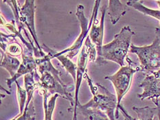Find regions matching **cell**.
<instances>
[{
    "label": "cell",
    "instance_id": "1",
    "mask_svg": "<svg viewBox=\"0 0 160 120\" xmlns=\"http://www.w3.org/2000/svg\"><path fill=\"white\" fill-rule=\"evenodd\" d=\"M135 35L129 26H124L120 32L116 34L113 40L102 47V58L104 60L113 61L120 65L125 66L124 59L131 46L132 36Z\"/></svg>",
    "mask_w": 160,
    "mask_h": 120
},
{
    "label": "cell",
    "instance_id": "2",
    "mask_svg": "<svg viewBox=\"0 0 160 120\" xmlns=\"http://www.w3.org/2000/svg\"><path fill=\"white\" fill-rule=\"evenodd\" d=\"M84 76L88 80L93 98L87 104H81L82 107L100 110L109 117L110 120H115V112L116 111L118 104L116 96L99 83H96L95 86H93L92 79L89 77L87 72H85Z\"/></svg>",
    "mask_w": 160,
    "mask_h": 120
},
{
    "label": "cell",
    "instance_id": "3",
    "mask_svg": "<svg viewBox=\"0 0 160 120\" xmlns=\"http://www.w3.org/2000/svg\"><path fill=\"white\" fill-rule=\"evenodd\" d=\"M129 52L135 54L140 62V70L146 74L160 70V38L156 36L150 46L138 47L131 44Z\"/></svg>",
    "mask_w": 160,
    "mask_h": 120
},
{
    "label": "cell",
    "instance_id": "4",
    "mask_svg": "<svg viewBox=\"0 0 160 120\" xmlns=\"http://www.w3.org/2000/svg\"><path fill=\"white\" fill-rule=\"evenodd\" d=\"M84 10V6L82 4H79L77 6L76 15L77 17L80 24H81V32L78 36L77 39L76 40L74 43L71 47L67 48L65 50L60 51V52H57V51H54V50L50 49L45 44H43L42 46L43 47V50L47 51L48 54H50L52 55H64L65 54L68 53L66 56L69 59H72L75 56H76L80 51V50H81L85 39L86 40L87 38L88 37V34L90 32V30H91V27L93 22V19H94V12H93L92 19L90 20V22H89L88 18L85 16Z\"/></svg>",
    "mask_w": 160,
    "mask_h": 120
},
{
    "label": "cell",
    "instance_id": "5",
    "mask_svg": "<svg viewBox=\"0 0 160 120\" xmlns=\"http://www.w3.org/2000/svg\"><path fill=\"white\" fill-rule=\"evenodd\" d=\"M139 70H140V68L136 67L134 69L131 65H128L127 66L121 67L120 70L113 75H107L105 78L106 80H109L112 82L116 92L118 104L115 113L116 119L119 118V108L121 106L122 99L129 90L134 74Z\"/></svg>",
    "mask_w": 160,
    "mask_h": 120
},
{
    "label": "cell",
    "instance_id": "6",
    "mask_svg": "<svg viewBox=\"0 0 160 120\" xmlns=\"http://www.w3.org/2000/svg\"><path fill=\"white\" fill-rule=\"evenodd\" d=\"M97 51L94 45L92 43L89 36L87 38L84 46H83L81 52L78 58L77 61V70H76V78L75 83V106L73 120H77V107L80 104L78 101V92L81 87V82L83 76L86 72V67L88 62H95L96 60Z\"/></svg>",
    "mask_w": 160,
    "mask_h": 120
},
{
    "label": "cell",
    "instance_id": "7",
    "mask_svg": "<svg viewBox=\"0 0 160 120\" xmlns=\"http://www.w3.org/2000/svg\"><path fill=\"white\" fill-rule=\"evenodd\" d=\"M101 1H96L95 6L93 8V12H94V19H93V22L92 26L90 30L89 36L91 39L92 43L94 45L97 51V55L98 58H96V63L99 65H104L107 63V61L104 60L102 58V41H103V36H104V26H105V15L107 12V5H104L102 7L101 10V20L100 23L98 26L97 23V15H98V10L99 8L100 3Z\"/></svg>",
    "mask_w": 160,
    "mask_h": 120
},
{
    "label": "cell",
    "instance_id": "8",
    "mask_svg": "<svg viewBox=\"0 0 160 120\" xmlns=\"http://www.w3.org/2000/svg\"><path fill=\"white\" fill-rule=\"evenodd\" d=\"M39 87L46 89L48 94L53 95L58 94L61 97L65 98L70 102L72 106H75V100L72 98L71 92L68 91L69 87L63 82H60L57 80L50 72L44 71L41 73Z\"/></svg>",
    "mask_w": 160,
    "mask_h": 120
},
{
    "label": "cell",
    "instance_id": "9",
    "mask_svg": "<svg viewBox=\"0 0 160 120\" xmlns=\"http://www.w3.org/2000/svg\"><path fill=\"white\" fill-rule=\"evenodd\" d=\"M139 87L143 89L141 94H138V98L141 100L144 99H151L155 104H159L160 98V70L152 71L148 74Z\"/></svg>",
    "mask_w": 160,
    "mask_h": 120
},
{
    "label": "cell",
    "instance_id": "10",
    "mask_svg": "<svg viewBox=\"0 0 160 120\" xmlns=\"http://www.w3.org/2000/svg\"><path fill=\"white\" fill-rule=\"evenodd\" d=\"M34 0H26L21 8H19V19L16 22H20L24 27L26 26L29 30L33 39L35 42L37 47L39 51H43L37 40V36L34 26V12H35V4Z\"/></svg>",
    "mask_w": 160,
    "mask_h": 120
},
{
    "label": "cell",
    "instance_id": "11",
    "mask_svg": "<svg viewBox=\"0 0 160 120\" xmlns=\"http://www.w3.org/2000/svg\"><path fill=\"white\" fill-rule=\"evenodd\" d=\"M22 63L21 64L18 71L12 78L6 79V83L8 87L10 88L13 82H15L17 79L22 76L23 75H26L28 74L32 73V72L37 70V63L36 58L33 57L32 55L26 54L24 52L22 54Z\"/></svg>",
    "mask_w": 160,
    "mask_h": 120
},
{
    "label": "cell",
    "instance_id": "12",
    "mask_svg": "<svg viewBox=\"0 0 160 120\" xmlns=\"http://www.w3.org/2000/svg\"><path fill=\"white\" fill-rule=\"evenodd\" d=\"M127 12V5L122 3L120 1H109L108 15L110 17L113 25H116L118 21Z\"/></svg>",
    "mask_w": 160,
    "mask_h": 120
},
{
    "label": "cell",
    "instance_id": "13",
    "mask_svg": "<svg viewBox=\"0 0 160 120\" xmlns=\"http://www.w3.org/2000/svg\"><path fill=\"white\" fill-rule=\"evenodd\" d=\"M2 54V61H1V67L4 68L8 71L10 75V78L15 76V75L18 71L21 65L20 61L15 56L6 54L3 53L2 50L1 51Z\"/></svg>",
    "mask_w": 160,
    "mask_h": 120
},
{
    "label": "cell",
    "instance_id": "14",
    "mask_svg": "<svg viewBox=\"0 0 160 120\" xmlns=\"http://www.w3.org/2000/svg\"><path fill=\"white\" fill-rule=\"evenodd\" d=\"M77 111L82 113L88 120H110L109 117L100 110L82 108L81 104L78 106Z\"/></svg>",
    "mask_w": 160,
    "mask_h": 120
},
{
    "label": "cell",
    "instance_id": "15",
    "mask_svg": "<svg viewBox=\"0 0 160 120\" xmlns=\"http://www.w3.org/2000/svg\"><path fill=\"white\" fill-rule=\"evenodd\" d=\"M41 92L43 93V96L44 99V120H52V114L56 105V101H57V98L60 95L58 94H55L52 96L49 102H48V97L49 95V94H48L46 89H41Z\"/></svg>",
    "mask_w": 160,
    "mask_h": 120
},
{
    "label": "cell",
    "instance_id": "16",
    "mask_svg": "<svg viewBox=\"0 0 160 120\" xmlns=\"http://www.w3.org/2000/svg\"><path fill=\"white\" fill-rule=\"evenodd\" d=\"M48 54L49 55L51 59H52L54 58H56L57 59H58L61 62L62 66H63L64 68L65 69V70L72 75L75 82L76 78L77 65H76L75 63H73V62L71 60V59H69V58L67 57V56H65V55H52L50 54Z\"/></svg>",
    "mask_w": 160,
    "mask_h": 120
},
{
    "label": "cell",
    "instance_id": "17",
    "mask_svg": "<svg viewBox=\"0 0 160 120\" xmlns=\"http://www.w3.org/2000/svg\"><path fill=\"white\" fill-rule=\"evenodd\" d=\"M127 5L135 8L139 12L143 13L144 15L154 17V18L160 21V10H152L147 8V7H145L142 4V1H134V0H133V1H128Z\"/></svg>",
    "mask_w": 160,
    "mask_h": 120
},
{
    "label": "cell",
    "instance_id": "18",
    "mask_svg": "<svg viewBox=\"0 0 160 120\" xmlns=\"http://www.w3.org/2000/svg\"><path fill=\"white\" fill-rule=\"evenodd\" d=\"M133 111L137 113L138 120H154L155 111L158 108H151L149 106L145 107H133Z\"/></svg>",
    "mask_w": 160,
    "mask_h": 120
},
{
    "label": "cell",
    "instance_id": "19",
    "mask_svg": "<svg viewBox=\"0 0 160 120\" xmlns=\"http://www.w3.org/2000/svg\"><path fill=\"white\" fill-rule=\"evenodd\" d=\"M15 83L17 87V99H18L19 105V114L17 117H19L23 114L24 111V109L26 107V104L27 101V93L26 89H23L21 86L19 85L18 81H16Z\"/></svg>",
    "mask_w": 160,
    "mask_h": 120
},
{
    "label": "cell",
    "instance_id": "20",
    "mask_svg": "<svg viewBox=\"0 0 160 120\" xmlns=\"http://www.w3.org/2000/svg\"><path fill=\"white\" fill-rule=\"evenodd\" d=\"M35 108L33 104V102H31L28 108L24 109L23 114L19 117H15L12 120H35Z\"/></svg>",
    "mask_w": 160,
    "mask_h": 120
},
{
    "label": "cell",
    "instance_id": "21",
    "mask_svg": "<svg viewBox=\"0 0 160 120\" xmlns=\"http://www.w3.org/2000/svg\"><path fill=\"white\" fill-rule=\"evenodd\" d=\"M158 106V117H159V119L160 120V104H158L156 105Z\"/></svg>",
    "mask_w": 160,
    "mask_h": 120
}]
</instances>
